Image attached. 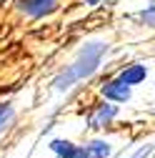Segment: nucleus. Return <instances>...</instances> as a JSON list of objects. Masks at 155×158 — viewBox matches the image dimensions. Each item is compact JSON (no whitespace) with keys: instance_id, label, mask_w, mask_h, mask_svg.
Masks as SVG:
<instances>
[{"instance_id":"obj_1","label":"nucleus","mask_w":155,"mask_h":158,"mask_svg":"<svg viewBox=\"0 0 155 158\" xmlns=\"http://www.w3.org/2000/svg\"><path fill=\"white\" fill-rule=\"evenodd\" d=\"M113 50L110 40H103V38H93V40H85L80 48L75 50V55L55 73V78L50 81V88L55 93H68L75 85H80L83 81L93 78L98 73V68L103 65V60L108 58V53Z\"/></svg>"},{"instance_id":"obj_2","label":"nucleus","mask_w":155,"mask_h":158,"mask_svg":"<svg viewBox=\"0 0 155 158\" xmlns=\"http://www.w3.org/2000/svg\"><path fill=\"white\" fill-rule=\"evenodd\" d=\"M63 5V0H13L15 13L25 18V20H43L58 13V8Z\"/></svg>"},{"instance_id":"obj_3","label":"nucleus","mask_w":155,"mask_h":158,"mask_svg":"<svg viewBox=\"0 0 155 158\" xmlns=\"http://www.w3.org/2000/svg\"><path fill=\"white\" fill-rule=\"evenodd\" d=\"M118 115H120V106L100 98L98 103L90 106V110H88V115H85V123H88L90 131H100V128L113 126L115 121H118Z\"/></svg>"},{"instance_id":"obj_4","label":"nucleus","mask_w":155,"mask_h":158,"mask_svg":"<svg viewBox=\"0 0 155 158\" xmlns=\"http://www.w3.org/2000/svg\"><path fill=\"white\" fill-rule=\"evenodd\" d=\"M133 90L130 85H125L118 75H108L100 81L98 85V95L103 98V101H110V103H118V106H125L133 101Z\"/></svg>"},{"instance_id":"obj_5","label":"nucleus","mask_w":155,"mask_h":158,"mask_svg":"<svg viewBox=\"0 0 155 158\" xmlns=\"http://www.w3.org/2000/svg\"><path fill=\"white\" fill-rule=\"evenodd\" d=\"M115 75H118L125 85L138 88V85H143L148 78H150V68H148V63H143V60H130V63L120 65V70L115 73Z\"/></svg>"},{"instance_id":"obj_6","label":"nucleus","mask_w":155,"mask_h":158,"mask_svg":"<svg viewBox=\"0 0 155 158\" xmlns=\"http://www.w3.org/2000/svg\"><path fill=\"white\" fill-rule=\"evenodd\" d=\"M80 146H83V158H110L115 153V146L105 138H90Z\"/></svg>"},{"instance_id":"obj_7","label":"nucleus","mask_w":155,"mask_h":158,"mask_svg":"<svg viewBox=\"0 0 155 158\" xmlns=\"http://www.w3.org/2000/svg\"><path fill=\"white\" fill-rule=\"evenodd\" d=\"M48 148L58 158H83V146H78L70 138H53L48 143Z\"/></svg>"},{"instance_id":"obj_8","label":"nucleus","mask_w":155,"mask_h":158,"mask_svg":"<svg viewBox=\"0 0 155 158\" xmlns=\"http://www.w3.org/2000/svg\"><path fill=\"white\" fill-rule=\"evenodd\" d=\"M128 18H130V20L138 25V28H143V30H155V0L140 5L138 10L130 13Z\"/></svg>"},{"instance_id":"obj_9","label":"nucleus","mask_w":155,"mask_h":158,"mask_svg":"<svg viewBox=\"0 0 155 158\" xmlns=\"http://www.w3.org/2000/svg\"><path fill=\"white\" fill-rule=\"evenodd\" d=\"M13 121H15V106L13 103H0V133L8 131Z\"/></svg>"},{"instance_id":"obj_10","label":"nucleus","mask_w":155,"mask_h":158,"mask_svg":"<svg viewBox=\"0 0 155 158\" xmlns=\"http://www.w3.org/2000/svg\"><path fill=\"white\" fill-rule=\"evenodd\" d=\"M155 153V143H143V146H138V148H135L128 158H150Z\"/></svg>"},{"instance_id":"obj_11","label":"nucleus","mask_w":155,"mask_h":158,"mask_svg":"<svg viewBox=\"0 0 155 158\" xmlns=\"http://www.w3.org/2000/svg\"><path fill=\"white\" fill-rule=\"evenodd\" d=\"M105 3H110V0H80V5H85V8H100Z\"/></svg>"},{"instance_id":"obj_12","label":"nucleus","mask_w":155,"mask_h":158,"mask_svg":"<svg viewBox=\"0 0 155 158\" xmlns=\"http://www.w3.org/2000/svg\"><path fill=\"white\" fill-rule=\"evenodd\" d=\"M5 3H13V0H0V5H5Z\"/></svg>"}]
</instances>
